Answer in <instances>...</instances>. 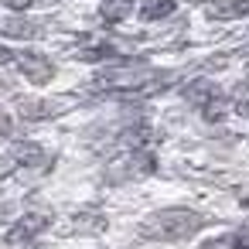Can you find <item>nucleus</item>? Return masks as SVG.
<instances>
[{"instance_id":"f257e3e1","label":"nucleus","mask_w":249,"mask_h":249,"mask_svg":"<svg viewBox=\"0 0 249 249\" xmlns=\"http://www.w3.org/2000/svg\"><path fill=\"white\" fill-rule=\"evenodd\" d=\"M205 229V215L195 208H160L154 215H147L140 222V239H154V242H181L191 239L195 232Z\"/></svg>"},{"instance_id":"f03ea898","label":"nucleus","mask_w":249,"mask_h":249,"mask_svg":"<svg viewBox=\"0 0 249 249\" xmlns=\"http://www.w3.org/2000/svg\"><path fill=\"white\" fill-rule=\"evenodd\" d=\"M14 62H18V69L24 72V79L35 82V86H45V82H52V75H55L52 58H45L41 52H21Z\"/></svg>"},{"instance_id":"7ed1b4c3","label":"nucleus","mask_w":249,"mask_h":249,"mask_svg":"<svg viewBox=\"0 0 249 249\" xmlns=\"http://www.w3.org/2000/svg\"><path fill=\"white\" fill-rule=\"evenodd\" d=\"M48 225H52V215H48V212H28V215H21V218L11 225L7 242H28V239L41 235Z\"/></svg>"},{"instance_id":"20e7f679","label":"nucleus","mask_w":249,"mask_h":249,"mask_svg":"<svg viewBox=\"0 0 249 249\" xmlns=\"http://www.w3.org/2000/svg\"><path fill=\"white\" fill-rule=\"evenodd\" d=\"M191 106H208L212 99H218V89H215V82H208V79H195V82H188L184 86V92H181Z\"/></svg>"},{"instance_id":"39448f33","label":"nucleus","mask_w":249,"mask_h":249,"mask_svg":"<svg viewBox=\"0 0 249 249\" xmlns=\"http://www.w3.org/2000/svg\"><path fill=\"white\" fill-rule=\"evenodd\" d=\"M14 160H18V164H24V167H41V164L48 160V154H45V147L21 140V143H14Z\"/></svg>"},{"instance_id":"423d86ee","label":"nucleus","mask_w":249,"mask_h":249,"mask_svg":"<svg viewBox=\"0 0 249 249\" xmlns=\"http://www.w3.org/2000/svg\"><path fill=\"white\" fill-rule=\"evenodd\" d=\"M130 14H133V0H103V7H99V18L109 24H120Z\"/></svg>"},{"instance_id":"0eeeda50","label":"nucleus","mask_w":249,"mask_h":249,"mask_svg":"<svg viewBox=\"0 0 249 249\" xmlns=\"http://www.w3.org/2000/svg\"><path fill=\"white\" fill-rule=\"evenodd\" d=\"M242 14H249L246 0H222V4L208 7V18H215V21H229V18H242Z\"/></svg>"},{"instance_id":"6e6552de","label":"nucleus","mask_w":249,"mask_h":249,"mask_svg":"<svg viewBox=\"0 0 249 249\" xmlns=\"http://www.w3.org/2000/svg\"><path fill=\"white\" fill-rule=\"evenodd\" d=\"M171 14H174V0H143V7H140L143 21H164Z\"/></svg>"},{"instance_id":"1a4fd4ad","label":"nucleus","mask_w":249,"mask_h":249,"mask_svg":"<svg viewBox=\"0 0 249 249\" xmlns=\"http://www.w3.org/2000/svg\"><path fill=\"white\" fill-rule=\"evenodd\" d=\"M0 31H4L7 38H35L38 35V24H31L24 18H7L4 24H0Z\"/></svg>"},{"instance_id":"9d476101","label":"nucleus","mask_w":249,"mask_h":249,"mask_svg":"<svg viewBox=\"0 0 249 249\" xmlns=\"http://www.w3.org/2000/svg\"><path fill=\"white\" fill-rule=\"evenodd\" d=\"M113 55H116L113 45H96V48H82L79 52V58H86V62H103V58H113Z\"/></svg>"},{"instance_id":"9b49d317","label":"nucleus","mask_w":249,"mask_h":249,"mask_svg":"<svg viewBox=\"0 0 249 249\" xmlns=\"http://www.w3.org/2000/svg\"><path fill=\"white\" fill-rule=\"evenodd\" d=\"M235 113H239V116H249V89H246V86L235 92Z\"/></svg>"},{"instance_id":"f8f14e48","label":"nucleus","mask_w":249,"mask_h":249,"mask_svg":"<svg viewBox=\"0 0 249 249\" xmlns=\"http://www.w3.org/2000/svg\"><path fill=\"white\" fill-rule=\"evenodd\" d=\"M31 4H35V0H4V7H7V11H28Z\"/></svg>"},{"instance_id":"ddd939ff","label":"nucleus","mask_w":249,"mask_h":249,"mask_svg":"<svg viewBox=\"0 0 249 249\" xmlns=\"http://www.w3.org/2000/svg\"><path fill=\"white\" fill-rule=\"evenodd\" d=\"M14 58H18V55H14V52H11L7 45H0V65H11Z\"/></svg>"},{"instance_id":"4468645a","label":"nucleus","mask_w":249,"mask_h":249,"mask_svg":"<svg viewBox=\"0 0 249 249\" xmlns=\"http://www.w3.org/2000/svg\"><path fill=\"white\" fill-rule=\"evenodd\" d=\"M235 242H239V249H249V229L235 232Z\"/></svg>"}]
</instances>
